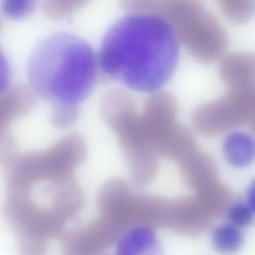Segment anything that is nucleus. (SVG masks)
<instances>
[{
    "label": "nucleus",
    "instance_id": "1",
    "mask_svg": "<svg viewBox=\"0 0 255 255\" xmlns=\"http://www.w3.org/2000/svg\"><path fill=\"white\" fill-rule=\"evenodd\" d=\"M178 43L166 20L153 14L134 12L120 18L107 30L98 65L106 77L129 89L154 92L175 70Z\"/></svg>",
    "mask_w": 255,
    "mask_h": 255
},
{
    "label": "nucleus",
    "instance_id": "2",
    "mask_svg": "<svg viewBox=\"0 0 255 255\" xmlns=\"http://www.w3.org/2000/svg\"><path fill=\"white\" fill-rule=\"evenodd\" d=\"M98 58L90 45L71 33L51 34L35 47L28 76L35 95L53 107L79 106L95 85Z\"/></svg>",
    "mask_w": 255,
    "mask_h": 255
},
{
    "label": "nucleus",
    "instance_id": "3",
    "mask_svg": "<svg viewBox=\"0 0 255 255\" xmlns=\"http://www.w3.org/2000/svg\"><path fill=\"white\" fill-rule=\"evenodd\" d=\"M101 111L128 163L152 144L167 142L178 125L176 101L164 92L149 97L138 113L130 96L115 89L103 98Z\"/></svg>",
    "mask_w": 255,
    "mask_h": 255
},
{
    "label": "nucleus",
    "instance_id": "4",
    "mask_svg": "<svg viewBox=\"0 0 255 255\" xmlns=\"http://www.w3.org/2000/svg\"><path fill=\"white\" fill-rule=\"evenodd\" d=\"M137 11L166 20L197 61L208 63L220 58L228 39L222 26L200 0H134Z\"/></svg>",
    "mask_w": 255,
    "mask_h": 255
},
{
    "label": "nucleus",
    "instance_id": "5",
    "mask_svg": "<svg viewBox=\"0 0 255 255\" xmlns=\"http://www.w3.org/2000/svg\"><path fill=\"white\" fill-rule=\"evenodd\" d=\"M255 113V88H228L221 98L197 108L192 124L198 132L215 135L249 124Z\"/></svg>",
    "mask_w": 255,
    "mask_h": 255
},
{
    "label": "nucleus",
    "instance_id": "6",
    "mask_svg": "<svg viewBox=\"0 0 255 255\" xmlns=\"http://www.w3.org/2000/svg\"><path fill=\"white\" fill-rule=\"evenodd\" d=\"M219 72L227 88H255V60L252 55L232 53L223 57Z\"/></svg>",
    "mask_w": 255,
    "mask_h": 255
},
{
    "label": "nucleus",
    "instance_id": "7",
    "mask_svg": "<svg viewBox=\"0 0 255 255\" xmlns=\"http://www.w3.org/2000/svg\"><path fill=\"white\" fill-rule=\"evenodd\" d=\"M35 104L30 89L24 85L10 87L0 94V131L7 127L16 118L29 113Z\"/></svg>",
    "mask_w": 255,
    "mask_h": 255
},
{
    "label": "nucleus",
    "instance_id": "8",
    "mask_svg": "<svg viewBox=\"0 0 255 255\" xmlns=\"http://www.w3.org/2000/svg\"><path fill=\"white\" fill-rule=\"evenodd\" d=\"M153 229L145 225L135 224L124 231L114 245L117 254L140 255L152 251L157 244Z\"/></svg>",
    "mask_w": 255,
    "mask_h": 255
},
{
    "label": "nucleus",
    "instance_id": "9",
    "mask_svg": "<svg viewBox=\"0 0 255 255\" xmlns=\"http://www.w3.org/2000/svg\"><path fill=\"white\" fill-rule=\"evenodd\" d=\"M223 149L226 159L233 166L246 167L254 159V140L246 133L234 132L230 134L224 141Z\"/></svg>",
    "mask_w": 255,
    "mask_h": 255
},
{
    "label": "nucleus",
    "instance_id": "10",
    "mask_svg": "<svg viewBox=\"0 0 255 255\" xmlns=\"http://www.w3.org/2000/svg\"><path fill=\"white\" fill-rule=\"evenodd\" d=\"M212 239L213 246L218 251L232 253L241 247L243 234L239 227L233 224H224L214 229Z\"/></svg>",
    "mask_w": 255,
    "mask_h": 255
},
{
    "label": "nucleus",
    "instance_id": "11",
    "mask_svg": "<svg viewBox=\"0 0 255 255\" xmlns=\"http://www.w3.org/2000/svg\"><path fill=\"white\" fill-rule=\"evenodd\" d=\"M224 15L236 23H243L251 17L254 7V0H217Z\"/></svg>",
    "mask_w": 255,
    "mask_h": 255
},
{
    "label": "nucleus",
    "instance_id": "12",
    "mask_svg": "<svg viewBox=\"0 0 255 255\" xmlns=\"http://www.w3.org/2000/svg\"><path fill=\"white\" fill-rule=\"evenodd\" d=\"M37 0H1L3 14L12 19H20L31 14L35 10Z\"/></svg>",
    "mask_w": 255,
    "mask_h": 255
},
{
    "label": "nucleus",
    "instance_id": "13",
    "mask_svg": "<svg viewBox=\"0 0 255 255\" xmlns=\"http://www.w3.org/2000/svg\"><path fill=\"white\" fill-rule=\"evenodd\" d=\"M79 114V106L53 107L51 121L55 127L59 128H64L74 124Z\"/></svg>",
    "mask_w": 255,
    "mask_h": 255
},
{
    "label": "nucleus",
    "instance_id": "14",
    "mask_svg": "<svg viewBox=\"0 0 255 255\" xmlns=\"http://www.w3.org/2000/svg\"><path fill=\"white\" fill-rule=\"evenodd\" d=\"M255 209L247 203H238L233 205L228 213L233 224L238 227H246L252 223Z\"/></svg>",
    "mask_w": 255,
    "mask_h": 255
},
{
    "label": "nucleus",
    "instance_id": "15",
    "mask_svg": "<svg viewBox=\"0 0 255 255\" xmlns=\"http://www.w3.org/2000/svg\"><path fill=\"white\" fill-rule=\"evenodd\" d=\"M10 77V65L5 54L0 48V94L9 88Z\"/></svg>",
    "mask_w": 255,
    "mask_h": 255
},
{
    "label": "nucleus",
    "instance_id": "16",
    "mask_svg": "<svg viewBox=\"0 0 255 255\" xmlns=\"http://www.w3.org/2000/svg\"><path fill=\"white\" fill-rule=\"evenodd\" d=\"M254 182H253L250 186L247 193V203L251 207L255 209L254 204Z\"/></svg>",
    "mask_w": 255,
    "mask_h": 255
},
{
    "label": "nucleus",
    "instance_id": "17",
    "mask_svg": "<svg viewBox=\"0 0 255 255\" xmlns=\"http://www.w3.org/2000/svg\"><path fill=\"white\" fill-rule=\"evenodd\" d=\"M1 20L0 19V32L1 31Z\"/></svg>",
    "mask_w": 255,
    "mask_h": 255
}]
</instances>
